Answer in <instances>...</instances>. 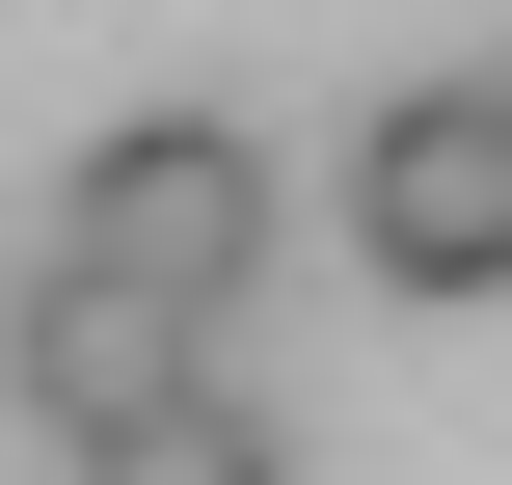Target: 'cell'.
<instances>
[{"label": "cell", "instance_id": "6da1fadb", "mask_svg": "<svg viewBox=\"0 0 512 485\" xmlns=\"http://www.w3.org/2000/svg\"><path fill=\"white\" fill-rule=\"evenodd\" d=\"M54 243H108V270H162V297H270V135L243 108H135V135H81V189H54Z\"/></svg>", "mask_w": 512, "mask_h": 485}, {"label": "cell", "instance_id": "7a4b0ae2", "mask_svg": "<svg viewBox=\"0 0 512 485\" xmlns=\"http://www.w3.org/2000/svg\"><path fill=\"white\" fill-rule=\"evenodd\" d=\"M351 243L405 297H512V81H405L351 135Z\"/></svg>", "mask_w": 512, "mask_h": 485}, {"label": "cell", "instance_id": "3957f363", "mask_svg": "<svg viewBox=\"0 0 512 485\" xmlns=\"http://www.w3.org/2000/svg\"><path fill=\"white\" fill-rule=\"evenodd\" d=\"M189 351H216V297H162V270H108V243H54V270H27V351H0V378H27V432L81 459V432H108V405H162Z\"/></svg>", "mask_w": 512, "mask_h": 485}, {"label": "cell", "instance_id": "277c9868", "mask_svg": "<svg viewBox=\"0 0 512 485\" xmlns=\"http://www.w3.org/2000/svg\"><path fill=\"white\" fill-rule=\"evenodd\" d=\"M81 485H297V432H270V405H243L216 351H189L162 405H108V432H81Z\"/></svg>", "mask_w": 512, "mask_h": 485}]
</instances>
